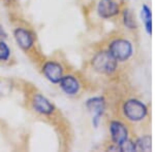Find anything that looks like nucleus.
I'll return each instance as SVG.
<instances>
[{
  "mask_svg": "<svg viewBox=\"0 0 155 152\" xmlns=\"http://www.w3.org/2000/svg\"><path fill=\"white\" fill-rule=\"evenodd\" d=\"M123 116L134 123H143L149 119L148 106L142 100L130 98L124 101L122 105Z\"/></svg>",
  "mask_w": 155,
  "mask_h": 152,
  "instance_id": "nucleus-1",
  "label": "nucleus"
},
{
  "mask_svg": "<svg viewBox=\"0 0 155 152\" xmlns=\"http://www.w3.org/2000/svg\"><path fill=\"white\" fill-rule=\"evenodd\" d=\"M91 66L97 73L104 75H112L118 68V62L107 49V51H101L94 54L91 60Z\"/></svg>",
  "mask_w": 155,
  "mask_h": 152,
  "instance_id": "nucleus-2",
  "label": "nucleus"
},
{
  "mask_svg": "<svg viewBox=\"0 0 155 152\" xmlns=\"http://www.w3.org/2000/svg\"><path fill=\"white\" fill-rule=\"evenodd\" d=\"M107 51L118 63L128 61L134 56V45L131 41L125 38H116L112 40L109 43Z\"/></svg>",
  "mask_w": 155,
  "mask_h": 152,
  "instance_id": "nucleus-3",
  "label": "nucleus"
},
{
  "mask_svg": "<svg viewBox=\"0 0 155 152\" xmlns=\"http://www.w3.org/2000/svg\"><path fill=\"white\" fill-rule=\"evenodd\" d=\"M110 137L112 144L120 145L122 142L129 138V131L127 126L120 120H111L109 123Z\"/></svg>",
  "mask_w": 155,
  "mask_h": 152,
  "instance_id": "nucleus-4",
  "label": "nucleus"
},
{
  "mask_svg": "<svg viewBox=\"0 0 155 152\" xmlns=\"http://www.w3.org/2000/svg\"><path fill=\"white\" fill-rule=\"evenodd\" d=\"M86 107L92 113V123L94 128H97L106 109V101L102 97H93L87 100Z\"/></svg>",
  "mask_w": 155,
  "mask_h": 152,
  "instance_id": "nucleus-5",
  "label": "nucleus"
},
{
  "mask_svg": "<svg viewBox=\"0 0 155 152\" xmlns=\"http://www.w3.org/2000/svg\"><path fill=\"white\" fill-rule=\"evenodd\" d=\"M97 14L101 19H111L120 14V5L115 0H101L97 4Z\"/></svg>",
  "mask_w": 155,
  "mask_h": 152,
  "instance_id": "nucleus-6",
  "label": "nucleus"
},
{
  "mask_svg": "<svg viewBox=\"0 0 155 152\" xmlns=\"http://www.w3.org/2000/svg\"><path fill=\"white\" fill-rule=\"evenodd\" d=\"M42 73L51 82L59 83L60 79L63 76V68L56 62L49 61L42 67Z\"/></svg>",
  "mask_w": 155,
  "mask_h": 152,
  "instance_id": "nucleus-7",
  "label": "nucleus"
},
{
  "mask_svg": "<svg viewBox=\"0 0 155 152\" xmlns=\"http://www.w3.org/2000/svg\"><path fill=\"white\" fill-rule=\"evenodd\" d=\"M14 36L18 45L24 51H28L33 45L34 38L28 30L24 28H17L14 32Z\"/></svg>",
  "mask_w": 155,
  "mask_h": 152,
  "instance_id": "nucleus-8",
  "label": "nucleus"
},
{
  "mask_svg": "<svg viewBox=\"0 0 155 152\" xmlns=\"http://www.w3.org/2000/svg\"><path fill=\"white\" fill-rule=\"evenodd\" d=\"M60 88H62V91L64 92L66 95L69 96H74L80 92V82L77 79V77L74 75H65L62 76V78L59 81Z\"/></svg>",
  "mask_w": 155,
  "mask_h": 152,
  "instance_id": "nucleus-9",
  "label": "nucleus"
},
{
  "mask_svg": "<svg viewBox=\"0 0 155 152\" xmlns=\"http://www.w3.org/2000/svg\"><path fill=\"white\" fill-rule=\"evenodd\" d=\"M32 106L35 109L36 112L41 114H45V115H49L54 111V106L51 104L46 97L41 96V95L37 94L32 99Z\"/></svg>",
  "mask_w": 155,
  "mask_h": 152,
  "instance_id": "nucleus-10",
  "label": "nucleus"
},
{
  "mask_svg": "<svg viewBox=\"0 0 155 152\" xmlns=\"http://www.w3.org/2000/svg\"><path fill=\"white\" fill-rule=\"evenodd\" d=\"M141 18H142V22L144 23L145 31H146V33L149 36H151L152 35V12H151V8L147 4H143L142 5Z\"/></svg>",
  "mask_w": 155,
  "mask_h": 152,
  "instance_id": "nucleus-11",
  "label": "nucleus"
},
{
  "mask_svg": "<svg viewBox=\"0 0 155 152\" xmlns=\"http://www.w3.org/2000/svg\"><path fill=\"white\" fill-rule=\"evenodd\" d=\"M136 148L137 151H151L152 144H151V136L149 134H145L137 138L136 140Z\"/></svg>",
  "mask_w": 155,
  "mask_h": 152,
  "instance_id": "nucleus-12",
  "label": "nucleus"
},
{
  "mask_svg": "<svg viewBox=\"0 0 155 152\" xmlns=\"http://www.w3.org/2000/svg\"><path fill=\"white\" fill-rule=\"evenodd\" d=\"M122 18H123V24L128 30H137V23L136 21V17H134V12L129 8H125L122 14Z\"/></svg>",
  "mask_w": 155,
  "mask_h": 152,
  "instance_id": "nucleus-13",
  "label": "nucleus"
},
{
  "mask_svg": "<svg viewBox=\"0 0 155 152\" xmlns=\"http://www.w3.org/2000/svg\"><path fill=\"white\" fill-rule=\"evenodd\" d=\"M119 150L120 151H137V148H136V142L132 139L128 138L127 140H125L124 142H122L121 144L119 145Z\"/></svg>",
  "mask_w": 155,
  "mask_h": 152,
  "instance_id": "nucleus-14",
  "label": "nucleus"
},
{
  "mask_svg": "<svg viewBox=\"0 0 155 152\" xmlns=\"http://www.w3.org/2000/svg\"><path fill=\"white\" fill-rule=\"evenodd\" d=\"M9 54H11V51H9L7 44L4 41L0 40V60L6 61L9 58Z\"/></svg>",
  "mask_w": 155,
  "mask_h": 152,
  "instance_id": "nucleus-15",
  "label": "nucleus"
}]
</instances>
